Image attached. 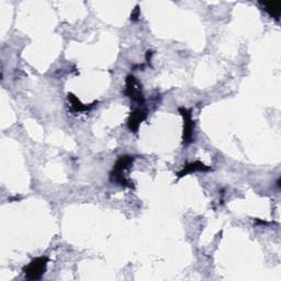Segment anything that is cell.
<instances>
[{"label":"cell","instance_id":"obj_1","mask_svg":"<svg viewBox=\"0 0 281 281\" xmlns=\"http://www.w3.org/2000/svg\"><path fill=\"white\" fill-rule=\"evenodd\" d=\"M134 162V157L130 155H123L118 158L116 165L110 173V180L117 182L118 185L127 188H134V183L126 177V172L131 168Z\"/></svg>","mask_w":281,"mask_h":281},{"label":"cell","instance_id":"obj_2","mask_svg":"<svg viewBox=\"0 0 281 281\" xmlns=\"http://www.w3.org/2000/svg\"><path fill=\"white\" fill-rule=\"evenodd\" d=\"M50 261V258L47 256L36 257L32 260L29 265L24 267V273L26 279L29 280H39L42 278L45 271H47V266Z\"/></svg>","mask_w":281,"mask_h":281},{"label":"cell","instance_id":"obj_3","mask_svg":"<svg viewBox=\"0 0 281 281\" xmlns=\"http://www.w3.org/2000/svg\"><path fill=\"white\" fill-rule=\"evenodd\" d=\"M124 94L139 105H143L145 103V97L144 94H143L141 82L133 75H128L126 78V90H124Z\"/></svg>","mask_w":281,"mask_h":281},{"label":"cell","instance_id":"obj_4","mask_svg":"<svg viewBox=\"0 0 281 281\" xmlns=\"http://www.w3.org/2000/svg\"><path fill=\"white\" fill-rule=\"evenodd\" d=\"M179 113L183 119V132H182V144H190L193 140V130H195V122L191 119L190 110L186 108H179Z\"/></svg>","mask_w":281,"mask_h":281},{"label":"cell","instance_id":"obj_5","mask_svg":"<svg viewBox=\"0 0 281 281\" xmlns=\"http://www.w3.org/2000/svg\"><path fill=\"white\" fill-rule=\"evenodd\" d=\"M147 118V114L145 111H143L141 109H136L134 111L130 113V117L128 119V130L132 131L133 133H137L140 128V124L145 121Z\"/></svg>","mask_w":281,"mask_h":281},{"label":"cell","instance_id":"obj_6","mask_svg":"<svg viewBox=\"0 0 281 281\" xmlns=\"http://www.w3.org/2000/svg\"><path fill=\"white\" fill-rule=\"evenodd\" d=\"M211 167H208L204 164H202L199 160H196L193 163H189L186 166H183L180 172L177 173V178H182L187 176L188 174H192L195 172H210Z\"/></svg>","mask_w":281,"mask_h":281},{"label":"cell","instance_id":"obj_7","mask_svg":"<svg viewBox=\"0 0 281 281\" xmlns=\"http://www.w3.org/2000/svg\"><path fill=\"white\" fill-rule=\"evenodd\" d=\"M264 10L268 13L270 17H273L274 19L279 21L281 16V4L278 1H260L259 2Z\"/></svg>","mask_w":281,"mask_h":281},{"label":"cell","instance_id":"obj_8","mask_svg":"<svg viewBox=\"0 0 281 281\" xmlns=\"http://www.w3.org/2000/svg\"><path fill=\"white\" fill-rule=\"evenodd\" d=\"M67 99H68V102H70V104H71L72 109L75 112L88 111V110L91 109V105L96 103V102H94L93 104H89V105L88 104H84L74 94H68Z\"/></svg>","mask_w":281,"mask_h":281},{"label":"cell","instance_id":"obj_9","mask_svg":"<svg viewBox=\"0 0 281 281\" xmlns=\"http://www.w3.org/2000/svg\"><path fill=\"white\" fill-rule=\"evenodd\" d=\"M140 18V7L136 6L134 10L131 13V20L132 21H137Z\"/></svg>","mask_w":281,"mask_h":281},{"label":"cell","instance_id":"obj_10","mask_svg":"<svg viewBox=\"0 0 281 281\" xmlns=\"http://www.w3.org/2000/svg\"><path fill=\"white\" fill-rule=\"evenodd\" d=\"M153 55V52L152 51H147V53H146V62L147 63H151V56Z\"/></svg>","mask_w":281,"mask_h":281}]
</instances>
